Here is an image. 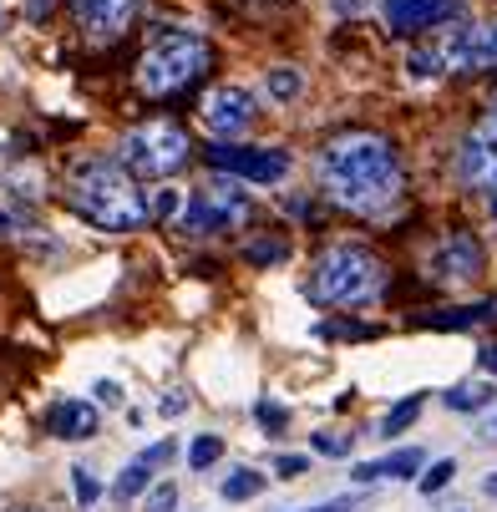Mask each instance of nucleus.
I'll return each mask as SVG.
<instances>
[{
    "label": "nucleus",
    "instance_id": "1",
    "mask_svg": "<svg viewBox=\"0 0 497 512\" xmlns=\"http://www.w3.org/2000/svg\"><path fill=\"white\" fill-rule=\"evenodd\" d=\"M320 183L340 208L381 213L401 193V158L381 132H335L320 153Z\"/></svg>",
    "mask_w": 497,
    "mask_h": 512
},
{
    "label": "nucleus",
    "instance_id": "2",
    "mask_svg": "<svg viewBox=\"0 0 497 512\" xmlns=\"http://www.w3.org/2000/svg\"><path fill=\"white\" fill-rule=\"evenodd\" d=\"M71 208L107 234H132L148 224V198L122 173V163H107V158L77 163V173H71Z\"/></svg>",
    "mask_w": 497,
    "mask_h": 512
},
{
    "label": "nucleus",
    "instance_id": "3",
    "mask_svg": "<svg viewBox=\"0 0 497 512\" xmlns=\"http://www.w3.org/2000/svg\"><path fill=\"white\" fill-rule=\"evenodd\" d=\"M208 61H213V51L198 31H163L148 46V56L137 61V87L148 97H173V92H183L188 82L203 77Z\"/></svg>",
    "mask_w": 497,
    "mask_h": 512
},
{
    "label": "nucleus",
    "instance_id": "4",
    "mask_svg": "<svg viewBox=\"0 0 497 512\" xmlns=\"http://www.w3.org/2000/svg\"><path fill=\"white\" fill-rule=\"evenodd\" d=\"M386 289V269L371 249H355V244H340L330 254H320L315 264V279H310V295L320 305H366L371 295Z\"/></svg>",
    "mask_w": 497,
    "mask_h": 512
},
{
    "label": "nucleus",
    "instance_id": "5",
    "mask_svg": "<svg viewBox=\"0 0 497 512\" xmlns=\"http://www.w3.org/2000/svg\"><path fill=\"white\" fill-rule=\"evenodd\" d=\"M188 163V132L168 117H153L122 137V173L132 178H168Z\"/></svg>",
    "mask_w": 497,
    "mask_h": 512
},
{
    "label": "nucleus",
    "instance_id": "6",
    "mask_svg": "<svg viewBox=\"0 0 497 512\" xmlns=\"http://www.w3.org/2000/svg\"><path fill=\"white\" fill-rule=\"evenodd\" d=\"M244 218H249V193L234 183H213V188L193 193L183 229L188 234H229V229H244Z\"/></svg>",
    "mask_w": 497,
    "mask_h": 512
},
{
    "label": "nucleus",
    "instance_id": "7",
    "mask_svg": "<svg viewBox=\"0 0 497 512\" xmlns=\"http://www.w3.org/2000/svg\"><path fill=\"white\" fill-rule=\"evenodd\" d=\"M208 163L244 183H279L290 173V153H279V148H229V142H213Z\"/></svg>",
    "mask_w": 497,
    "mask_h": 512
},
{
    "label": "nucleus",
    "instance_id": "8",
    "mask_svg": "<svg viewBox=\"0 0 497 512\" xmlns=\"http://www.w3.org/2000/svg\"><path fill=\"white\" fill-rule=\"evenodd\" d=\"M254 117H259V102L249 87H213L203 97V122L213 137H239V132H249Z\"/></svg>",
    "mask_w": 497,
    "mask_h": 512
},
{
    "label": "nucleus",
    "instance_id": "9",
    "mask_svg": "<svg viewBox=\"0 0 497 512\" xmlns=\"http://www.w3.org/2000/svg\"><path fill=\"white\" fill-rule=\"evenodd\" d=\"M462 178L497 198V112H487L462 142Z\"/></svg>",
    "mask_w": 497,
    "mask_h": 512
},
{
    "label": "nucleus",
    "instance_id": "10",
    "mask_svg": "<svg viewBox=\"0 0 497 512\" xmlns=\"http://www.w3.org/2000/svg\"><path fill=\"white\" fill-rule=\"evenodd\" d=\"M71 11H77L82 31H92L97 41H117L137 21L142 0H71Z\"/></svg>",
    "mask_w": 497,
    "mask_h": 512
},
{
    "label": "nucleus",
    "instance_id": "11",
    "mask_svg": "<svg viewBox=\"0 0 497 512\" xmlns=\"http://www.w3.org/2000/svg\"><path fill=\"white\" fill-rule=\"evenodd\" d=\"M447 71H492L497 66V21L477 26V31H462L452 41V51L442 56Z\"/></svg>",
    "mask_w": 497,
    "mask_h": 512
},
{
    "label": "nucleus",
    "instance_id": "12",
    "mask_svg": "<svg viewBox=\"0 0 497 512\" xmlns=\"http://www.w3.org/2000/svg\"><path fill=\"white\" fill-rule=\"evenodd\" d=\"M432 274L437 279H477L482 274V244L472 234H447L432 254Z\"/></svg>",
    "mask_w": 497,
    "mask_h": 512
},
{
    "label": "nucleus",
    "instance_id": "13",
    "mask_svg": "<svg viewBox=\"0 0 497 512\" xmlns=\"http://www.w3.org/2000/svg\"><path fill=\"white\" fill-rule=\"evenodd\" d=\"M457 11V0H386L391 31H426Z\"/></svg>",
    "mask_w": 497,
    "mask_h": 512
},
{
    "label": "nucleus",
    "instance_id": "14",
    "mask_svg": "<svg viewBox=\"0 0 497 512\" xmlns=\"http://www.w3.org/2000/svg\"><path fill=\"white\" fill-rule=\"evenodd\" d=\"M92 431H97V406H87V401H56L51 406V436H61V442H87Z\"/></svg>",
    "mask_w": 497,
    "mask_h": 512
},
{
    "label": "nucleus",
    "instance_id": "15",
    "mask_svg": "<svg viewBox=\"0 0 497 512\" xmlns=\"http://www.w3.org/2000/svg\"><path fill=\"white\" fill-rule=\"evenodd\" d=\"M497 320V300H482V305H462V310H432L421 315L426 330H472V325H492Z\"/></svg>",
    "mask_w": 497,
    "mask_h": 512
},
{
    "label": "nucleus",
    "instance_id": "16",
    "mask_svg": "<svg viewBox=\"0 0 497 512\" xmlns=\"http://www.w3.org/2000/svg\"><path fill=\"white\" fill-rule=\"evenodd\" d=\"M487 401H492V386L487 381H462V386L447 391V406L452 411H482Z\"/></svg>",
    "mask_w": 497,
    "mask_h": 512
},
{
    "label": "nucleus",
    "instance_id": "17",
    "mask_svg": "<svg viewBox=\"0 0 497 512\" xmlns=\"http://www.w3.org/2000/svg\"><path fill=\"white\" fill-rule=\"evenodd\" d=\"M148 467H142V462H132V467H122L117 472V482H112V497L117 502H132V497H142V492H148Z\"/></svg>",
    "mask_w": 497,
    "mask_h": 512
},
{
    "label": "nucleus",
    "instance_id": "18",
    "mask_svg": "<svg viewBox=\"0 0 497 512\" xmlns=\"http://www.w3.org/2000/svg\"><path fill=\"white\" fill-rule=\"evenodd\" d=\"M219 457H224V436H198V442L188 447V467L193 472H208Z\"/></svg>",
    "mask_w": 497,
    "mask_h": 512
},
{
    "label": "nucleus",
    "instance_id": "19",
    "mask_svg": "<svg viewBox=\"0 0 497 512\" xmlns=\"http://www.w3.org/2000/svg\"><path fill=\"white\" fill-rule=\"evenodd\" d=\"M416 416H421V396H406V401H396V406H391V416L381 421V436H401V431H406Z\"/></svg>",
    "mask_w": 497,
    "mask_h": 512
},
{
    "label": "nucleus",
    "instance_id": "20",
    "mask_svg": "<svg viewBox=\"0 0 497 512\" xmlns=\"http://www.w3.org/2000/svg\"><path fill=\"white\" fill-rule=\"evenodd\" d=\"M421 472V452L406 447V452H391L386 462H376V477H416Z\"/></svg>",
    "mask_w": 497,
    "mask_h": 512
},
{
    "label": "nucleus",
    "instance_id": "21",
    "mask_svg": "<svg viewBox=\"0 0 497 512\" xmlns=\"http://www.w3.org/2000/svg\"><path fill=\"white\" fill-rule=\"evenodd\" d=\"M259 492H264V477H259L254 467H239V472L224 482V497H229V502H244V497H259Z\"/></svg>",
    "mask_w": 497,
    "mask_h": 512
},
{
    "label": "nucleus",
    "instance_id": "22",
    "mask_svg": "<svg viewBox=\"0 0 497 512\" xmlns=\"http://www.w3.org/2000/svg\"><path fill=\"white\" fill-rule=\"evenodd\" d=\"M300 87H305V77H300L295 66H274V71H269V92H274L279 102H290V97H300Z\"/></svg>",
    "mask_w": 497,
    "mask_h": 512
},
{
    "label": "nucleus",
    "instance_id": "23",
    "mask_svg": "<svg viewBox=\"0 0 497 512\" xmlns=\"http://www.w3.org/2000/svg\"><path fill=\"white\" fill-rule=\"evenodd\" d=\"M310 447H315L320 457H350L355 442H350V436H340V431H315V436H310Z\"/></svg>",
    "mask_w": 497,
    "mask_h": 512
},
{
    "label": "nucleus",
    "instance_id": "24",
    "mask_svg": "<svg viewBox=\"0 0 497 512\" xmlns=\"http://www.w3.org/2000/svg\"><path fill=\"white\" fill-rule=\"evenodd\" d=\"M71 487H77V502H82V507H92V502L102 497V482H97L87 467H71Z\"/></svg>",
    "mask_w": 497,
    "mask_h": 512
},
{
    "label": "nucleus",
    "instance_id": "25",
    "mask_svg": "<svg viewBox=\"0 0 497 512\" xmlns=\"http://www.w3.org/2000/svg\"><path fill=\"white\" fill-rule=\"evenodd\" d=\"M325 340H366L371 335V325H345V320H320L315 325Z\"/></svg>",
    "mask_w": 497,
    "mask_h": 512
},
{
    "label": "nucleus",
    "instance_id": "26",
    "mask_svg": "<svg viewBox=\"0 0 497 512\" xmlns=\"http://www.w3.org/2000/svg\"><path fill=\"white\" fill-rule=\"evenodd\" d=\"M173 507H178V487L173 482H158L148 492V502H142V512H173Z\"/></svg>",
    "mask_w": 497,
    "mask_h": 512
},
{
    "label": "nucleus",
    "instance_id": "27",
    "mask_svg": "<svg viewBox=\"0 0 497 512\" xmlns=\"http://www.w3.org/2000/svg\"><path fill=\"white\" fill-rule=\"evenodd\" d=\"M406 71H411V77H437L442 56H437V51H411V56H406Z\"/></svg>",
    "mask_w": 497,
    "mask_h": 512
},
{
    "label": "nucleus",
    "instance_id": "28",
    "mask_svg": "<svg viewBox=\"0 0 497 512\" xmlns=\"http://www.w3.org/2000/svg\"><path fill=\"white\" fill-rule=\"evenodd\" d=\"M173 457H178V442H173V436H168V442H158V447H148V452H142L137 462H142V467H148V472H153V467H168Z\"/></svg>",
    "mask_w": 497,
    "mask_h": 512
},
{
    "label": "nucleus",
    "instance_id": "29",
    "mask_svg": "<svg viewBox=\"0 0 497 512\" xmlns=\"http://www.w3.org/2000/svg\"><path fill=\"white\" fill-rule=\"evenodd\" d=\"M183 208V193L178 188H163V193H153V203H148V213H158V218H173Z\"/></svg>",
    "mask_w": 497,
    "mask_h": 512
},
{
    "label": "nucleus",
    "instance_id": "30",
    "mask_svg": "<svg viewBox=\"0 0 497 512\" xmlns=\"http://www.w3.org/2000/svg\"><path fill=\"white\" fill-rule=\"evenodd\" d=\"M452 477H457V462H437L432 472L421 477V492H442V487H447Z\"/></svg>",
    "mask_w": 497,
    "mask_h": 512
},
{
    "label": "nucleus",
    "instance_id": "31",
    "mask_svg": "<svg viewBox=\"0 0 497 512\" xmlns=\"http://www.w3.org/2000/svg\"><path fill=\"white\" fill-rule=\"evenodd\" d=\"M254 416H259V421H264L269 431H279L284 421H290V411H284L279 401H259V406H254Z\"/></svg>",
    "mask_w": 497,
    "mask_h": 512
},
{
    "label": "nucleus",
    "instance_id": "32",
    "mask_svg": "<svg viewBox=\"0 0 497 512\" xmlns=\"http://www.w3.org/2000/svg\"><path fill=\"white\" fill-rule=\"evenodd\" d=\"M279 254H284L279 239H259V244H249V264H274Z\"/></svg>",
    "mask_w": 497,
    "mask_h": 512
},
{
    "label": "nucleus",
    "instance_id": "33",
    "mask_svg": "<svg viewBox=\"0 0 497 512\" xmlns=\"http://www.w3.org/2000/svg\"><path fill=\"white\" fill-rule=\"evenodd\" d=\"M97 401L102 406H122V386L117 381H97Z\"/></svg>",
    "mask_w": 497,
    "mask_h": 512
},
{
    "label": "nucleus",
    "instance_id": "34",
    "mask_svg": "<svg viewBox=\"0 0 497 512\" xmlns=\"http://www.w3.org/2000/svg\"><path fill=\"white\" fill-rule=\"evenodd\" d=\"M158 411H163V416H183V411H188V401H183V396H163V401H158Z\"/></svg>",
    "mask_w": 497,
    "mask_h": 512
},
{
    "label": "nucleus",
    "instance_id": "35",
    "mask_svg": "<svg viewBox=\"0 0 497 512\" xmlns=\"http://www.w3.org/2000/svg\"><path fill=\"white\" fill-rule=\"evenodd\" d=\"M305 467H310L305 457H279V472H284V477H300Z\"/></svg>",
    "mask_w": 497,
    "mask_h": 512
},
{
    "label": "nucleus",
    "instance_id": "36",
    "mask_svg": "<svg viewBox=\"0 0 497 512\" xmlns=\"http://www.w3.org/2000/svg\"><path fill=\"white\" fill-rule=\"evenodd\" d=\"M477 360H482V371H487V376H497V345H482Z\"/></svg>",
    "mask_w": 497,
    "mask_h": 512
},
{
    "label": "nucleus",
    "instance_id": "37",
    "mask_svg": "<svg viewBox=\"0 0 497 512\" xmlns=\"http://www.w3.org/2000/svg\"><path fill=\"white\" fill-rule=\"evenodd\" d=\"M330 6H335L340 16H361V11H366V0H330Z\"/></svg>",
    "mask_w": 497,
    "mask_h": 512
},
{
    "label": "nucleus",
    "instance_id": "38",
    "mask_svg": "<svg viewBox=\"0 0 497 512\" xmlns=\"http://www.w3.org/2000/svg\"><path fill=\"white\" fill-rule=\"evenodd\" d=\"M350 507H355V502H350V497H340V502H330V507H310V512H350Z\"/></svg>",
    "mask_w": 497,
    "mask_h": 512
},
{
    "label": "nucleus",
    "instance_id": "39",
    "mask_svg": "<svg viewBox=\"0 0 497 512\" xmlns=\"http://www.w3.org/2000/svg\"><path fill=\"white\" fill-rule=\"evenodd\" d=\"M11 229H16V218H11V213H0V239H6Z\"/></svg>",
    "mask_w": 497,
    "mask_h": 512
},
{
    "label": "nucleus",
    "instance_id": "40",
    "mask_svg": "<svg viewBox=\"0 0 497 512\" xmlns=\"http://www.w3.org/2000/svg\"><path fill=\"white\" fill-rule=\"evenodd\" d=\"M482 492H487V497H497V472H492V477L482 482Z\"/></svg>",
    "mask_w": 497,
    "mask_h": 512
},
{
    "label": "nucleus",
    "instance_id": "41",
    "mask_svg": "<svg viewBox=\"0 0 497 512\" xmlns=\"http://www.w3.org/2000/svg\"><path fill=\"white\" fill-rule=\"evenodd\" d=\"M487 436H497V421H492V426H487Z\"/></svg>",
    "mask_w": 497,
    "mask_h": 512
},
{
    "label": "nucleus",
    "instance_id": "42",
    "mask_svg": "<svg viewBox=\"0 0 497 512\" xmlns=\"http://www.w3.org/2000/svg\"><path fill=\"white\" fill-rule=\"evenodd\" d=\"M492 213H497V198H492Z\"/></svg>",
    "mask_w": 497,
    "mask_h": 512
}]
</instances>
